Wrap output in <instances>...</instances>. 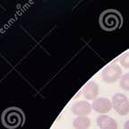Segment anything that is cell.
Instances as JSON below:
<instances>
[{"label": "cell", "mask_w": 129, "mask_h": 129, "mask_svg": "<svg viewBox=\"0 0 129 129\" xmlns=\"http://www.w3.org/2000/svg\"><path fill=\"white\" fill-rule=\"evenodd\" d=\"M120 64L124 68H129V52H125L122 55V56L119 59Z\"/></svg>", "instance_id": "8fae6325"}, {"label": "cell", "mask_w": 129, "mask_h": 129, "mask_svg": "<svg viewBox=\"0 0 129 129\" xmlns=\"http://www.w3.org/2000/svg\"><path fill=\"white\" fill-rule=\"evenodd\" d=\"M119 85L123 90L129 91V73H126L121 76L119 80Z\"/></svg>", "instance_id": "30bf717a"}, {"label": "cell", "mask_w": 129, "mask_h": 129, "mask_svg": "<svg viewBox=\"0 0 129 129\" xmlns=\"http://www.w3.org/2000/svg\"><path fill=\"white\" fill-rule=\"evenodd\" d=\"M101 27L106 30H114L120 27L122 23V17L117 11L108 10L101 14L100 18Z\"/></svg>", "instance_id": "6da1fadb"}, {"label": "cell", "mask_w": 129, "mask_h": 129, "mask_svg": "<svg viewBox=\"0 0 129 129\" xmlns=\"http://www.w3.org/2000/svg\"><path fill=\"white\" fill-rule=\"evenodd\" d=\"M124 129H129V120H127L124 125Z\"/></svg>", "instance_id": "7c38bea8"}, {"label": "cell", "mask_w": 129, "mask_h": 129, "mask_svg": "<svg viewBox=\"0 0 129 129\" xmlns=\"http://www.w3.org/2000/svg\"><path fill=\"white\" fill-rule=\"evenodd\" d=\"M92 110L91 104L89 103L87 101H76L72 105L71 111L76 117H84V116L90 115Z\"/></svg>", "instance_id": "8992f818"}, {"label": "cell", "mask_w": 129, "mask_h": 129, "mask_svg": "<svg viewBox=\"0 0 129 129\" xmlns=\"http://www.w3.org/2000/svg\"><path fill=\"white\" fill-rule=\"evenodd\" d=\"M73 125L75 129H89L91 125V119L87 116L76 117L73 121Z\"/></svg>", "instance_id": "9c48e42d"}, {"label": "cell", "mask_w": 129, "mask_h": 129, "mask_svg": "<svg viewBox=\"0 0 129 129\" xmlns=\"http://www.w3.org/2000/svg\"><path fill=\"white\" fill-rule=\"evenodd\" d=\"M122 76V69L117 64H110L103 68L101 72V78L106 83H113L120 80Z\"/></svg>", "instance_id": "277c9868"}, {"label": "cell", "mask_w": 129, "mask_h": 129, "mask_svg": "<svg viewBox=\"0 0 129 129\" xmlns=\"http://www.w3.org/2000/svg\"><path fill=\"white\" fill-rule=\"evenodd\" d=\"M112 108L120 116H126L129 113V99L125 94L117 92L111 99Z\"/></svg>", "instance_id": "3957f363"}, {"label": "cell", "mask_w": 129, "mask_h": 129, "mask_svg": "<svg viewBox=\"0 0 129 129\" xmlns=\"http://www.w3.org/2000/svg\"><path fill=\"white\" fill-rule=\"evenodd\" d=\"M23 115L20 109L16 108H10L6 109L3 115V122L7 127L15 128L22 124Z\"/></svg>", "instance_id": "7a4b0ae2"}, {"label": "cell", "mask_w": 129, "mask_h": 129, "mask_svg": "<svg viewBox=\"0 0 129 129\" xmlns=\"http://www.w3.org/2000/svg\"><path fill=\"white\" fill-rule=\"evenodd\" d=\"M100 87L95 81H89L82 90L83 96L87 101H94L99 95Z\"/></svg>", "instance_id": "52a82bcc"}, {"label": "cell", "mask_w": 129, "mask_h": 129, "mask_svg": "<svg viewBox=\"0 0 129 129\" xmlns=\"http://www.w3.org/2000/svg\"><path fill=\"white\" fill-rule=\"evenodd\" d=\"M92 109L100 115H106L111 110L112 108V102L110 100L105 97L97 98L91 103Z\"/></svg>", "instance_id": "5b68a950"}, {"label": "cell", "mask_w": 129, "mask_h": 129, "mask_svg": "<svg viewBox=\"0 0 129 129\" xmlns=\"http://www.w3.org/2000/svg\"><path fill=\"white\" fill-rule=\"evenodd\" d=\"M97 125L101 129H117L118 125L114 118L108 115H100L96 119Z\"/></svg>", "instance_id": "ba28073f"}]
</instances>
